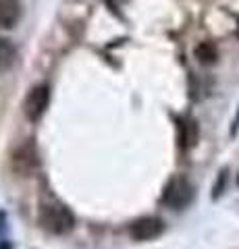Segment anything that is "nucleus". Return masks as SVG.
Listing matches in <instances>:
<instances>
[{
    "mask_svg": "<svg viewBox=\"0 0 239 249\" xmlns=\"http://www.w3.org/2000/svg\"><path fill=\"white\" fill-rule=\"evenodd\" d=\"M237 37H239V29H237Z\"/></svg>",
    "mask_w": 239,
    "mask_h": 249,
    "instance_id": "nucleus-10",
    "label": "nucleus"
},
{
    "mask_svg": "<svg viewBox=\"0 0 239 249\" xmlns=\"http://www.w3.org/2000/svg\"><path fill=\"white\" fill-rule=\"evenodd\" d=\"M227 177H229V170H227V168H222V170H221V175H219V183L214 185V193H212V199L221 197L222 189H225V183H227Z\"/></svg>",
    "mask_w": 239,
    "mask_h": 249,
    "instance_id": "nucleus-9",
    "label": "nucleus"
},
{
    "mask_svg": "<svg viewBox=\"0 0 239 249\" xmlns=\"http://www.w3.org/2000/svg\"><path fill=\"white\" fill-rule=\"evenodd\" d=\"M48 104H50V88L46 83L36 85L25 98V116L32 123H37L44 116Z\"/></svg>",
    "mask_w": 239,
    "mask_h": 249,
    "instance_id": "nucleus-4",
    "label": "nucleus"
},
{
    "mask_svg": "<svg viewBox=\"0 0 239 249\" xmlns=\"http://www.w3.org/2000/svg\"><path fill=\"white\" fill-rule=\"evenodd\" d=\"M219 52H217V46L210 44V42H202L196 48V58L202 62V65H212L214 60H217Z\"/></svg>",
    "mask_w": 239,
    "mask_h": 249,
    "instance_id": "nucleus-8",
    "label": "nucleus"
},
{
    "mask_svg": "<svg viewBox=\"0 0 239 249\" xmlns=\"http://www.w3.org/2000/svg\"><path fill=\"white\" fill-rule=\"evenodd\" d=\"M237 181H239V178H237Z\"/></svg>",
    "mask_w": 239,
    "mask_h": 249,
    "instance_id": "nucleus-11",
    "label": "nucleus"
},
{
    "mask_svg": "<svg viewBox=\"0 0 239 249\" xmlns=\"http://www.w3.org/2000/svg\"><path fill=\"white\" fill-rule=\"evenodd\" d=\"M165 232V220L158 216H142L129 224V235L135 241H152Z\"/></svg>",
    "mask_w": 239,
    "mask_h": 249,
    "instance_id": "nucleus-3",
    "label": "nucleus"
},
{
    "mask_svg": "<svg viewBox=\"0 0 239 249\" xmlns=\"http://www.w3.org/2000/svg\"><path fill=\"white\" fill-rule=\"evenodd\" d=\"M21 162H23V166L19 168V173H21V175L32 173V168H34V164H36V156H34V152H32V147H29V145L21 147V150L13 156V166H15V168H17Z\"/></svg>",
    "mask_w": 239,
    "mask_h": 249,
    "instance_id": "nucleus-6",
    "label": "nucleus"
},
{
    "mask_svg": "<svg viewBox=\"0 0 239 249\" xmlns=\"http://www.w3.org/2000/svg\"><path fill=\"white\" fill-rule=\"evenodd\" d=\"M21 19V2L19 0H0V27L11 29Z\"/></svg>",
    "mask_w": 239,
    "mask_h": 249,
    "instance_id": "nucleus-5",
    "label": "nucleus"
},
{
    "mask_svg": "<svg viewBox=\"0 0 239 249\" xmlns=\"http://www.w3.org/2000/svg\"><path fill=\"white\" fill-rule=\"evenodd\" d=\"M40 224L52 235H69L75 229V216L60 201H46L40 208Z\"/></svg>",
    "mask_w": 239,
    "mask_h": 249,
    "instance_id": "nucleus-1",
    "label": "nucleus"
},
{
    "mask_svg": "<svg viewBox=\"0 0 239 249\" xmlns=\"http://www.w3.org/2000/svg\"><path fill=\"white\" fill-rule=\"evenodd\" d=\"M194 185L185 177H173L163 191V204L171 210H183L194 201Z\"/></svg>",
    "mask_w": 239,
    "mask_h": 249,
    "instance_id": "nucleus-2",
    "label": "nucleus"
},
{
    "mask_svg": "<svg viewBox=\"0 0 239 249\" xmlns=\"http://www.w3.org/2000/svg\"><path fill=\"white\" fill-rule=\"evenodd\" d=\"M15 46L4 40V37H0V71H6V69H11V65L15 62Z\"/></svg>",
    "mask_w": 239,
    "mask_h": 249,
    "instance_id": "nucleus-7",
    "label": "nucleus"
}]
</instances>
